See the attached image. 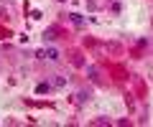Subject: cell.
Returning <instances> with one entry per match:
<instances>
[{
	"label": "cell",
	"mask_w": 153,
	"mask_h": 127,
	"mask_svg": "<svg viewBox=\"0 0 153 127\" xmlns=\"http://www.w3.org/2000/svg\"><path fill=\"white\" fill-rule=\"evenodd\" d=\"M66 18H69V21L74 23L76 28H84V26H87V18H82V15H79V13H69V15H66Z\"/></svg>",
	"instance_id": "6da1fadb"
},
{
	"label": "cell",
	"mask_w": 153,
	"mask_h": 127,
	"mask_svg": "<svg viewBox=\"0 0 153 127\" xmlns=\"http://www.w3.org/2000/svg\"><path fill=\"white\" fill-rule=\"evenodd\" d=\"M110 13H112V15H120V0H112V3H110Z\"/></svg>",
	"instance_id": "7a4b0ae2"
},
{
	"label": "cell",
	"mask_w": 153,
	"mask_h": 127,
	"mask_svg": "<svg viewBox=\"0 0 153 127\" xmlns=\"http://www.w3.org/2000/svg\"><path fill=\"white\" fill-rule=\"evenodd\" d=\"M36 92H38V94H44V92H51L49 81H41V84H38V87H36Z\"/></svg>",
	"instance_id": "3957f363"
},
{
	"label": "cell",
	"mask_w": 153,
	"mask_h": 127,
	"mask_svg": "<svg viewBox=\"0 0 153 127\" xmlns=\"http://www.w3.org/2000/svg\"><path fill=\"white\" fill-rule=\"evenodd\" d=\"M59 3H61V0H59Z\"/></svg>",
	"instance_id": "277c9868"
}]
</instances>
